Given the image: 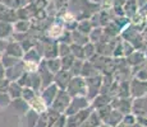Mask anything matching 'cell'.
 I'll return each instance as SVG.
<instances>
[{"label":"cell","mask_w":147,"mask_h":127,"mask_svg":"<svg viewBox=\"0 0 147 127\" xmlns=\"http://www.w3.org/2000/svg\"><path fill=\"white\" fill-rule=\"evenodd\" d=\"M10 84L8 83V80H0V92H5V88H8Z\"/></svg>","instance_id":"obj_1"},{"label":"cell","mask_w":147,"mask_h":127,"mask_svg":"<svg viewBox=\"0 0 147 127\" xmlns=\"http://www.w3.org/2000/svg\"><path fill=\"white\" fill-rule=\"evenodd\" d=\"M4 76H5V71H3L1 66H0V79H1V78H4Z\"/></svg>","instance_id":"obj_2"}]
</instances>
